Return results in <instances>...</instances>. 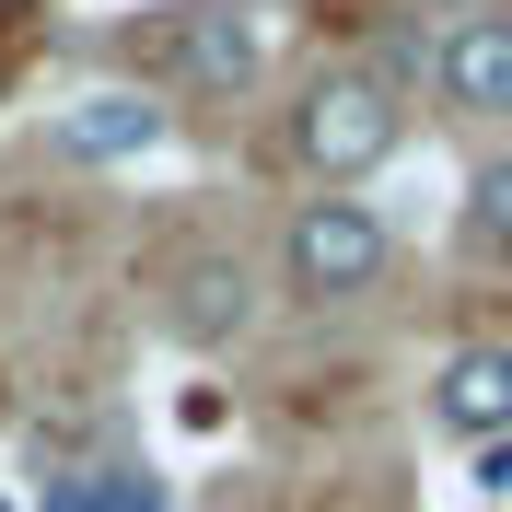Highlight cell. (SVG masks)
I'll return each instance as SVG.
<instances>
[{"label": "cell", "mask_w": 512, "mask_h": 512, "mask_svg": "<svg viewBox=\"0 0 512 512\" xmlns=\"http://www.w3.org/2000/svg\"><path fill=\"white\" fill-rule=\"evenodd\" d=\"M396 140H408V105H396V82H384V70H326L315 94L291 105V152L315 163L326 187L384 175V163H396Z\"/></svg>", "instance_id": "cell-1"}, {"label": "cell", "mask_w": 512, "mask_h": 512, "mask_svg": "<svg viewBox=\"0 0 512 512\" xmlns=\"http://www.w3.org/2000/svg\"><path fill=\"white\" fill-rule=\"evenodd\" d=\"M384 256H396L384 210L350 198V187H326V198H303L291 233H280V291L291 303H361V291L384 280Z\"/></svg>", "instance_id": "cell-2"}, {"label": "cell", "mask_w": 512, "mask_h": 512, "mask_svg": "<svg viewBox=\"0 0 512 512\" xmlns=\"http://www.w3.org/2000/svg\"><path fill=\"white\" fill-rule=\"evenodd\" d=\"M152 326H163V350H187V361H222L233 338L256 326V268L233 245H163L152 268Z\"/></svg>", "instance_id": "cell-3"}, {"label": "cell", "mask_w": 512, "mask_h": 512, "mask_svg": "<svg viewBox=\"0 0 512 512\" xmlns=\"http://www.w3.org/2000/svg\"><path fill=\"white\" fill-rule=\"evenodd\" d=\"M163 70H175V94H198V105L256 94V12H233V0H187L175 35H163Z\"/></svg>", "instance_id": "cell-4"}, {"label": "cell", "mask_w": 512, "mask_h": 512, "mask_svg": "<svg viewBox=\"0 0 512 512\" xmlns=\"http://www.w3.org/2000/svg\"><path fill=\"white\" fill-rule=\"evenodd\" d=\"M431 94L454 117H512V12H466L431 35Z\"/></svg>", "instance_id": "cell-5"}, {"label": "cell", "mask_w": 512, "mask_h": 512, "mask_svg": "<svg viewBox=\"0 0 512 512\" xmlns=\"http://www.w3.org/2000/svg\"><path fill=\"white\" fill-rule=\"evenodd\" d=\"M431 431L443 443H512V350L501 338H478V350H454L443 373H431Z\"/></svg>", "instance_id": "cell-6"}, {"label": "cell", "mask_w": 512, "mask_h": 512, "mask_svg": "<svg viewBox=\"0 0 512 512\" xmlns=\"http://www.w3.org/2000/svg\"><path fill=\"white\" fill-rule=\"evenodd\" d=\"M152 140H163V105H152V94H94L82 117L59 128L70 163H128V152H152Z\"/></svg>", "instance_id": "cell-7"}, {"label": "cell", "mask_w": 512, "mask_h": 512, "mask_svg": "<svg viewBox=\"0 0 512 512\" xmlns=\"http://www.w3.org/2000/svg\"><path fill=\"white\" fill-rule=\"evenodd\" d=\"M47 512H163L152 501V466H70V478H47Z\"/></svg>", "instance_id": "cell-8"}, {"label": "cell", "mask_w": 512, "mask_h": 512, "mask_svg": "<svg viewBox=\"0 0 512 512\" xmlns=\"http://www.w3.org/2000/svg\"><path fill=\"white\" fill-rule=\"evenodd\" d=\"M466 245L478 256H512V152H489L466 175Z\"/></svg>", "instance_id": "cell-9"}, {"label": "cell", "mask_w": 512, "mask_h": 512, "mask_svg": "<svg viewBox=\"0 0 512 512\" xmlns=\"http://www.w3.org/2000/svg\"><path fill=\"white\" fill-rule=\"evenodd\" d=\"M419 12H431V24H443V12H454V24H466V12H489V0H419Z\"/></svg>", "instance_id": "cell-10"}]
</instances>
